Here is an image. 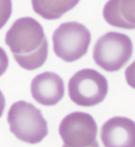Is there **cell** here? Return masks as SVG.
<instances>
[{
  "mask_svg": "<svg viewBox=\"0 0 135 147\" xmlns=\"http://www.w3.org/2000/svg\"><path fill=\"white\" fill-rule=\"evenodd\" d=\"M12 14V0H0V30L3 27Z\"/></svg>",
  "mask_w": 135,
  "mask_h": 147,
  "instance_id": "cell-11",
  "label": "cell"
},
{
  "mask_svg": "<svg viewBox=\"0 0 135 147\" xmlns=\"http://www.w3.org/2000/svg\"><path fill=\"white\" fill-rule=\"evenodd\" d=\"M5 105H6V100L4 97L3 92L0 91V118L2 117L3 114L4 109H5Z\"/></svg>",
  "mask_w": 135,
  "mask_h": 147,
  "instance_id": "cell-14",
  "label": "cell"
},
{
  "mask_svg": "<svg viewBox=\"0 0 135 147\" xmlns=\"http://www.w3.org/2000/svg\"><path fill=\"white\" fill-rule=\"evenodd\" d=\"M91 39L85 26L77 22H64L54 31L53 51L64 61H76L88 53Z\"/></svg>",
  "mask_w": 135,
  "mask_h": 147,
  "instance_id": "cell-4",
  "label": "cell"
},
{
  "mask_svg": "<svg viewBox=\"0 0 135 147\" xmlns=\"http://www.w3.org/2000/svg\"><path fill=\"white\" fill-rule=\"evenodd\" d=\"M5 42L22 69L35 70L47 60V38L42 26L33 18L23 17L15 21L7 31Z\"/></svg>",
  "mask_w": 135,
  "mask_h": 147,
  "instance_id": "cell-1",
  "label": "cell"
},
{
  "mask_svg": "<svg viewBox=\"0 0 135 147\" xmlns=\"http://www.w3.org/2000/svg\"><path fill=\"white\" fill-rule=\"evenodd\" d=\"M97 131L94 118L82 111L68 114L59 127L63 147H99L96 139Z\"/></svg>",
  "mask_w": 135,
  "mask_h": 147,
  "instance_id": "cell-6",
  "label": "cell"
},
{
  "mask_svg": "<svg viewBox=\"0 0 135 147\" xmlns=\"http://www.w3.org/2000/svg\"><path fill=\"white\" fill-rule=\"evenodd\" d=\"M9 65V58L7 53L2 47H0V76L7 71Z\"/></svg>",
  "mask_w": 135,
  "mask_h": 147,
  "instance_id": "cell-13",
  "label": "cell"
},
{
  "mask_svg": "<svg viewBox=\"0 0 135 147\" xmlns=\"http://www.w3.org/2000/svg\"><path fill=\"white\" fill-rule=\"evenodd\" d=\"M103 15L108 24L125 30L135 29V0H109Z\"/></svg>",
  "mask_w": 135,
  "mask_h": 147,
  "instance_id": "cell-9",
  "label": "cell"
},
{
  "mask_svg": "<svg viewBox=\"0 0 135 147\" xmlns=\"http://www.w3.org/2000/svg\"><path fill=\"white\" fill-rule=\"evenodd\" d=\"M30 89L36 102L43 106H54L64 97V83L57 73L45 72L33 79Z\"/></svg>",
  "mask_w": 135,
  "mask_h": 147,
  "instance_id": "cell-7",
  "label": "cell"
},
{
  "mask_svg": "<svg viewBox=\"0 0 135 147\" xmlns=\"http://www.w3.org/2000/svg\"><path fill=\"white\" fill-rule=\"evenodd\" d=\"M68 96L78 106L93 107L107 96L108 83L104 76L91 69H81L68 81Z\"/></svg>",
  "mask_w": 135,
  "mask_h": 147,
  "instance_id": "cell-5",
  "label": "cell"
},
{
  "mask_svg": "<svg viewBox=\"0 0 135 147\" xmlns=\"http://www.w3.org/2000/svg\"><path fill=\"white\" fill-rule=\"evenodd\" d=\"M125 76L127 84L131 88L135 89V61L126 69Z\"/></svg>",
  "mask_w": 135,
  "mask_h": 147,
  "instance_id": "cell-12",
  "label": "cell"
},
{
  "mask_svg": "<svg viewBox=\"0 0 135 147\" xmlns=\"http://www.w3.org/2000/svg\"><path fill=\"white\" fill-rule=\"evenodd\" d=\"M7 122L11 133L24 142L39 143L47 136V121L30 103L22 100L14 103L8 111Z\"/></svg>",
  "mask_w": 135,
  "mask_h": 147,
  "instance_id": "cell-2",
  "label": "cell"
},
{
  "mask_svg": "<svg viewBox=\"0 0 135 147\" xmlns=\"http://www.w3.org/2000/svg\"><path fill=\"white\" fill-rule=\"evenodd\" d=\"M133 43L128 36L118 32H108L100 38L93 49L95 64L109 72H117L131 58Z\"/></svg>",
  "mask_w": 135,
  "mask_h": 147,
  "instance_id": "cell-3",
  "label": "cell"
},
{
  "mask_svg": "<svg viewBox=\"0 0 135 147\" xmlns=\"http://www.w3.org/2000/svg\"><path fill=\"white\" fill-rule=\"evenodd\" d=\"M34 12L46 20H56L72 10L80 0H31Z\"/></svg>",
  "mask_w": 135,
  "mask_h": 147,
  "instance_id": "cell-10",
  "label": "cell"
},
{
  "mask_svg": "<svg viewBox=\"0 0 135 147\" xmlns=\"http://www.w3.org/2000/svg\"><path fill=\"white\" fill-rule=\"evenodd\" d=\"M100 138L104 147H135V123L126 117H113L103 125Z\"/></svg>",
  "mask_w": 135,
  "mask_h": 147,
  "instance_id": "cell-8",
  "label": "cell"
}]
</instances>
